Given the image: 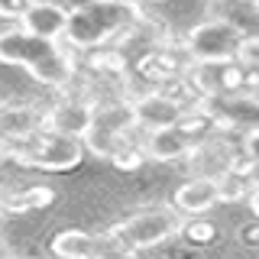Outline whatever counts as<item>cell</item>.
I'll list each match as a JSON object with an SVG mask.
<instances>
[{"label":"cell","instance_id":"1","mask_svg":"<svg viewBox=\"0 0 259 259\" xmlns=\"http://www.w3.org/2000/svg\"><path fill=\"white\" fill-rule=\"evenodd\" d=\"M0 62L20 65L49 88H68L75 78V55L68 52V46H62V39L36 36L23 26L0 32Z\"/></svg>","mask_w":259,"mask_h":259},{"label":"cell","instance_id":"2","mask_svg":"<svg viewBox=\"0 0 259 259\" xmlns=\"http://www.w3.org/2000/svg\"><path fill=\"white\" fill-rule=\"evenodd\" d=\"M143 20V7L136 0H88L68 10L65 42L71 49H101L110 39L123 36Z\"/></svg>","mask_w":259,"mask_h":259},{"label":"cell","instance_id":"3","mask_svg":"<svg viewBox=\"0 0 259 259\" xmlns=\"http://www.w3.org/2000/svg\"><path fill=\"white\" fill-rule=\"evenodd\" d=\"M185 221H188V217H185L175 204H152V207L136 210V214L126 217V221L113 224L110 233L123 243V246L143 253V249H152V246H159V243L178 237Z\"/></svg>","mask_w":259,"mask_h":259},{"label":"cell","instance_id":"4","mask_svg":"<svg viewBox=\"0 0 259 259\" xmlns=\"http://www.w3.org/2000/svg\"><path fill=\"white\" fill-rule=\"evenodd\" d=\"M7 156H13V162H26V165L46 168V172H68L84 159V140L81 136H68V133H39L36 140H29L26 149H10L4 146Z\"/></svg>","mask_w":259,"mask_h":259},{"label":"cell","instance_id":"5","mask_svg":"<svg viewBox=\"0 0 259 259\" xmlns=\"http://www.w3.org/2000/svg\"><path fill=\"white\" fill-rule=\"evenodd\" d=\"M243 42L246 39H243L240 29L210 16L185 36V52H188L191 62H230V59H240Z\"/></svg>","mask_w":259,"mask_h":259},{"label":"cell","instance_id":"6","mask_svg":"<svg viewBox=\"0 0 259 259\" xmlns=\"http://www.w3.org/2000/svg\"><path fill=\"white\" fill-rule=\"evenodd\" d=\"M198 113L214 123L217 130L230 133H249L259 126V97L249 91H230V94H210L198 101Z\"/></svg>","mask_w":259,"mask_h":259},{"label":"cell","instance_id":"7","mask_svg":"<svg viewBox=\"0 0 259 259\" xmlns=\"http://www.w3.org/2000/svg\"><path fill=\"white\" fill-rule=\"evenodd\" d=\"M130 246H123L113 233H88V230H59L52 237L55 259H120Z\"/></svg>","mask_w":259,"mask_h":259},{"label":"cell","instance_id":"8","mask_svg":"<svg viewBox=\"0 0 259 259\" xmlns=\"http://www.w3.org/2000/svg\"><path fill=\"white\" fill-rule=\"evenodd\" d=\"M188 78H191V84L198 88L201 97L230 94V91H243V88L249 84V68L240 59H230V62H194Z\"/></svg>","mask_w":259,"mask_h":259},{"label":"cell","instance_id":"9","mask_svg":"<svg viewBox=\"0 0 259 259\" xmlns=\"http://www.w3.org/2000/svg\"><path fill=\"white\" fill-rule=\"evenodd\" d=\"M201 133H194L188 126V120H182V123L175 126H162V130H149L143 140V152L146 159L152 162H178L185 156H191V149L198 146Z\"/></svg>","mask_w":259,"mask_h":259},{"label":"cell","instance_id":"10","mask_svg":"<svg viewBox=\"0 0 259 259\" xmlns=\"http://www.w3.org/2000/svg\"><path fill=\"white\" fill-rule=\"evenodd\" d=\"M46 133V110L23 101H0V136L7 143H29Z\"/></svg>","mask_w":259,"mask_h":259},{"label":"cell","instance_id":"11","mask_svg":"<svg viewBox=\"0 0 259 259\" xmlns=\"http://www.w3.org/2000/svg\"><path fill=\"white\" fill-rule=\"evenodd\" d=\"M133 117H136V126L140 130H162V126H175L188 117L182 101L162 94V91H152V94H143L133 101Z\"/></svg>","mask_w":259,"mask_h":259},{"label":"cell","instance_id":"12","mask_svg":"<svg viewBox=\"0 0 259 259\" xmlns=\"http://www.w3.org/2000/svg\"><path fill=\"white\" fill-rule=\"evenodd\" d=\"M97 104L84 97H62L55 107L46 110V130L52 133H68V136H84L94 123Z\"/></svg>","mask_w":259,"mask_h":259},{"label":"cell","instance_id":"13","mask_svg":"<svg viewBox=\"0 0 259 259\" xmlns=\"http://www.w3.org/2000/svg\"><path fill=\"white\" fill-rule=\"evenodd\" d=\"M221 178H207V175H191L185 185H178L172 204L182 210L185 217H204L214 204H221Z\"/></svg>","mask_w":259,"mask_h":259},{"label":"cell","instance_id":"14","mask_svg":"<svg viewBox=\"0 0 259 259\" xmlns=\"http://www.w3.org/2000/svg\"><path fill=\"white\" fill-rule=\"evenodd\" d=\"M20 26L26 32L46 39H65V26H68V10L52 0H32L26 7V13L20 16Z\"/></svg>","mask_w":259,"mask_h":259},{"label":"cell","instance_id":"15","mask_svg":"<svg viewBox=\"0 0 259 259\" xmlns=\"http://www.w3.org/2000/svg\"><path fill=\"white\" fill-rule=\"evenodd\" d=\"M210 16L240 29L243 39H259V0H210Z\"/></svg>","mask_w":259,"mask_h":259},{"label":"cell","instance_id":"16","mask_svg":"<svg viewBox=\"0 0 259 259\" xmlns=\"http://www.w3.org/2000/svg\"><path fill=\"white\" fill-rule=\"evenodd\" d=\"M55 201V191L49 185H29L20 191H7L4 198V210L7 214H29V210H42Z\"/></svg>","mask_w":259,"mask_h":259},{"label":"cell","instance_id":"17","mask_svg":"<svg viewBox=\"0 0 259 259\" xmlns=\"http://www.w3.org/2000/svg\"><path fill=\"white\" fill-rule=\"evenodd\" d=\"M143 159H146L143 146L126 143V146H120V149H117V156H113L110 162H113L117 168H136V165H143Z\"/></svg>","mask_w":259,"mask_h":259},{"label":"cell","instance_id":"18","mask_svg":"<svg viewBox=\"0 0 259 259\" xmlns=\"http://www.w3.org/2000/svg\"><path fill=\"white\" fill-rule=\"evenodd\" d=\"M182 233H188V240H194V243H210L217 230H214V224H204V221H198V217H194V224L185 221Z\"/></svg>","mask_w":259,"mask_h":259},{"label":"cell","instance_id":"19","mask_svg":"<svg viewBox=\"0 0 259 259\" xmlns=\"http://www.w3.org/2000/svg\"><path fill=\"white\" fill-rule=\"evenodd\" d=\"M243 159L253 168H259V126L249 130V133H243Z\"/></svg>","mask_w":259,"mask_h":259},{"label":"cell","instance_id":"20","mask_svg":"<svg viewBox=\"0 0 259 259\" xmlns=\"http://www.w3.org/2000/svg\"><path fill=\"white\" fill-rule=\"evenodd\" d=\"M29 4L32 0H0V16H4V20H20Z\"/></svg>","mask_w":259,"mask_h":259},{"label":"cell","instance_id":"21","mask_svg":"<svg viewBox=\"0 0 259 259\" xmlns=\"http://www.w3.org/2000/svg\"><path fill=\"white\" fill-rule=\"evenodd\" d=\"M249 210H253V214H256V221H259V185H256L253 191H249Z\"/></svg>","mask_w":259,"mask_h":259},{"label":"cell","instance_id":"22","mask_svg":"<svg viewBox=\"0 0 259 259\" xmlns=\"http://www.w3.org/2000/svg\"><path fill=\"white\" fill-rule=\"evenodd\" d=\"M52 4H59V7H65V10H75V7H81V4H88V0H52Z\"/></svg>","mask_w":259,"mask_h":259},{"label":"cell","instance_id":"23","mask_svg":"<svg viewBox=\"0 0 259 259\" xmlns=\"http://www.w3.org/2000/svg\"><path fill=\"white\" fill-rule=\"evenodd\" d=\"M120 259H143V256H140V253H136V249H126V253H123V256H120Z\"/></svg>","mask_w":259,"mask_h":259},{"label":"cell","instance_id":"24","mask_svg":"<svg viewBox=\"0 0 259 259\" xmlns=\"http://www.w3.org/2000/svg\"><path fill=\"white\" fill-rule=\"evenodd\" d=\"M4 198H7V191H4V188H0V210H4Z\"/></svg>","mask_w":259,"mask_h":259},{"label":"cell","instance_id":"25","mask_svg":"<svg viewBox=\"0 0 259 259\" xmlns=\"http://www.w3.org/2000/svg\"><path fill=\"white\" fill-rule=\"evenodd\" d=\"M4 146H7V140H4V136H0V152H4Z\"/></svg>","mask_w":259,"mask_h":259},{"label":"cell","instance_id":"26","mask_svg":"<svg viewBox=\"0 0 259 259\" xmlns=\"http://www.w3.org/2000/svg\"><path fill=\"white\" fill-rule=\"evenodd\" d=\"M0 259H7V253H4V246H0Z\"/></svg>","mask_w":259,"mask_h":259}]
</instances>
